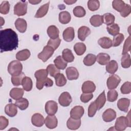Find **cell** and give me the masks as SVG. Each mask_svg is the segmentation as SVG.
I'll return each mask as SVG.
<instances>
[{"label":"cell","instance_id":"obj_1","mask_svg":"<svg viewBox=\"0 0 131 131\" xmlns=\"http://www.w3.org/2000/svg\"><path fill=\"white\" fill-rule=\"evenodd\" d=\"M18 45V36L11 29L1 30L0 50L1 52L11 51L15 50Z\"/></svg>","mask_w":131,"mask_h":131},{"label":"cell","instance_id":"obj_2","mask_svg":"<svg viewBox=\"0 0 131 131\" xmlns=\"http://www.w3.org/2000/svg\"><path fill=\"white\" fill-rule=\"evenodd\" d=\"M23 65L18 60H13L8 66V72L12 76L19 75L22 72Z\"/></svg>","mask_w":131,"mask_h":131},{"label":"cell","instance_id":"obj_3","mask_svg":"<svg viewBox=\"0 0 131 131\" xmlns=\"http://www.w3.org/2000/svg\"><path fill=\"white\" fill-rule=\"evenodd\" d=\"M27 12V3L20 1L16 3L14 7V13L18 16L25 15Z\"/></svg>","mask_w":131,"mask_h":131},{"label":"cell","instance_id":"obj_4","mask_svg":"<svg viewBox=\"0 0 131 131\" xmlns=\"http://www.w3.org/2000/svg\"><path fill=\"white\" fill-rule=\"evenodd\" d=\"M54 49L48 45L44 47L42 52L38 54V58L41 59L43 62L47 61L53 54Z\"/></svg>","mask_w":131,"mask_h":131},{"label":"cell","instance_id":"obj_5","mask_svg":"<svg viewBox=\"0 0 131 131\" xmlns=\"http://www.w3.org/2000/svg\"><path fill=\"white\" fill-rule=\"evenodd\" d=\"M115 129L119 131H122L126 129L127 127H129L127 119L124 116L118 117L115 122Z\"/></svg>","mask_w":131,"mask_h":131},{"label":"cell","instance_id":"obj_6","mask_svg":"<svg viewBox=\"0 0 131 131\" xmlns=\"http://www.w3.org/2000/svg\"><path fill=\"white\" fill-rule=\"evenodd\" d=\"M121 81V79L117 75H113L110 76L106 82L107 86L109 90L116 89Z\"/></svg>","mask_w":131,"mask_h":131},{"label":"cell","instance_id":"obj_7","mask_svg":"<svg viewBox=\"0 0 131 131\" xmlns=\"http://www.w3.org/2000/svg\"><path fill=\"white\" fill-rule=\"evenodd\" d=\"M58 110V104L53 100L47 101L45 104V111L49 115H55Z\"/></svg>","mask_w":131,"mask_h":131},{"label":"cell","instance_id":"obj_8","mask_svg":"<svg viewBox=\"0 0 131 131\" xmlns=\"http://www.w3.org/2000/svg\"><path fill=\"white\" fill-rule=\"evenodd\" d=\"M72 101L71 96L67 92H64L61 93L58 98L59 103L60 105L64 107H67L70 105Z\"/></svg>","mask_w":131,"mask_h":131},{"label":"cell","instance_id":"obj_9","mask_svg":"<svg viewBox=\"0 0 131 131\" xmlns=\"http://www.w3.org/2000/svg\"><path fill=\"white\" fill-rule=\"evenodd\" d=\"M84 112V110L82 106L80 105L75 106L71 110L70 116L73 119H79L83 115Z\"/></svg>","mask_w":131,"mask_h":131},{"label":"cell","instance_id":"obj_10","mask_svg":"<svg viewBox=\"0 0 131 131\" xmlns=\"http://www.w3.org/2000/svg\"><path fill=\"white\" fill-rule=\"evenodd\" d=\"M46 126L50 129H53L57 127L58 120L54 115H48L45 120Z\"/></svg>","mask_w":131,"mask_h":131},{"label":"cell","instance_id":"obj_11","mask_svg":"<svg viewBox=\"0 0 131 131\" xmlns=\"http://www.w3.org/2000/svg\"><path fill=\"white\" fill-rule=\"evenodd\" d=\"M116 117V112L112 108L106 110L102 114L103 120L106 122L113 121Z\"/></svg>","mask_w":131,"mask_h":131},{"label":"cell","instance_id":"obj_12","mask_svg":"<svg viewBox=\"0 0 131 131\" xmlns=\"http://www.w3.org/2000/svg\"><path fill=\"white\" fill-rule=\"evenodd\" d=\"M31 122L33 125L36 127H41L45 123V119L40 114L35 113L31 117Z\"/></svg>","mask_w":131,"mask_h":131},{"label":"cell","instance_id":"obj_13","mask_svg":"<svg viewBox=\"0 0 131 131\" xmlns=\"http://www.w3.org/2000/svg\"><path fill=\"white\" fill-rule=\"evenodd\" d=\"M62 36L63 39L67 41L70 42L72 41L75 37V31L73 27H68L63 32Z\"/></svg>","mask_w":131,"mask_h":131},{"label":"cell","instance_id":"obj_14","mask_svg":"<svg viewBox=\"0 0 131 131\" xmlns=\"http://www.w3.org/2000/svg\"><path fill=\"white\" fill-rule=\"evenodd\" d=\"M96 89L95 84L92 81H86L82 85L81 90L83 93H92Z\"/></svg>","mask_w":131,"mask_h":131},{"label":"cell","instance_id":"obj_15","mask_svg":"<svg viewBox=\"0 0 131 131\" xmlns=\"http://www.w3.org/2000/svg\"><path fill=\"white\" fill-rule=\"evenodd\" d=\"M130 104V100L126 98L120 99L117 102L118 108L121 111L125 113L128 111V107Z\"/></svg>","mask_w":131,"mask_h":131},{"label":"cell","instance_id":"obj_16","mask_svg":"<svg viewBox=\"0 0 131 131\" xmlns=\"http://www.w3.org/2000/svg\"><path fill=\"white\" fill-rule=\"evenodd\" d=\"M66 75L67 78L70 80H76L79 77V72L75 67H69L66 70Z\"/></svg>","mask_w":131,"mask_h":131},{"label":"cell","instance_id":"obj_17","mask_svg":"<svg viewBox=\"0 0 131 131\" xmlns=\"http://www.w3.org/2000/svg\"><path fill=\"white\" fill-rule=\"evenodd\" d=\"M91 33L90 28L86 26L80 27L78 30V37L81 41H84L86 37Z\"/></svg>","mask_w":131,"mask_h":131},{"label":"cell","instance_id":"obj_18","mask_svg":"<svg viewBox=\"0 0 131 131\" xmlns=\"http://www.w3.org/2000/svg\"><path fill=\"white\" fill-rule=\"evenodd\" d=\"M81 125V120L75 119L72 118H70L67 122V127L71 130H76L79 128Z\"/></svg>","mask_w":131,"mask_h":131},{"label":"cell","instance_id":"obj_19","mask_svg":"<svg viewBox=\"0 0 131 131\" xmlns=\"http://www.w3.org/2000/svg\"><path fill=\"white\" fill-rule=\"evenodd\" d=\"M15 26L19 32L24 33L27 30V24L24 19L18 18L15 21Z\"/></svg>","mask_w":131,"mask_h":131},{"label":"cell","instance_id":"obj_20","mask_svg":"<svg viewBox=\"0 0 131 131\" xmlns=\"http://www.w3.org/2000/svg\"><path fill=\"white\" fill-rule=\"evenodd\" d=\"M17 106L15 104L9 103L6 105L5 108V113L9 117H14L17 113Z\"/></svg>","mask_w":131,"mask_h":131},{"label":"cell","instance_id":"obj_21","mask_svg":"<svg viewBox=\"0 0 131 131\" xmlns=\"http://www.w3.org/2000/svg\"><path fill=\"white\" fill-rule=\"evenodd\" d=\"M24 95V90L21 88H14L10 92V96L13 99L17 100L22 98Z\"/></svg>","mask_w":131,"mask_h":131},{"label":"cell","instance_id":"obj_22","mask_svg":"<svg viewBox=\"0 0 131 131\" xmlns=\"http://www.w3.org/2000/svg\"><path fill=\"white\" fill-rule=\"evenodd\" d=\"M98 43L103 49H109L113 46V42L111 38L107 37H103L99 38Z\"/></svg>","mask_w":131,"mask_h":131},{"label":"cell","instance_id":"obj_23","mask_svg":"<svg viewBox=\"0 0 131 131\" xmlns=\"http://www.w3.org/2000/svg\"><path fill=\"white\" fill-rule=\"evenodd\" d=\"M49 4H50V2H48L47 3L40 6L38 9V10L37 11L35 15V17L41 18L44 16H45L48 11Z\"/></svg>","mask_w":131,"mask_h":131},{"label":"cell","instance_id":"obj_24","mask_svg":"<svg viewBox=\"0 0 131 131\" xmlns=\"http://www.w3.org/2000/svg\"><path fill=\"white\" fill-rule=\"evenodd\" d=\"M96 59L98 63L100 64L105 65L110 61V56L106 53H100L97 55Z\"/></svg>","mask_w":131,"mask_h":131},{"label":"cell","instance_id":"obj_25","mask_svg":"<svg viewBox=\"0 0 131 131\" xmlns=\"http://www.w3.org/2000/svg\"><path fill=\"white\" fill-rule=\"evenodd\" d=\"M47 33L51 39H56L59 37V31L55 26L51 25L48 28Z\"/></svg>","mask_w":131,"mask_h":131},{"label":"cell","instance_id":"obj_26","mask_svg":"<svg viewBox=\"0 0 131 131\" xmlns=\"http://www.w3.org/2000/svg\"><path fill=\"white\" fill-rule=\"evenodd\" d=\"M118 68V65L116 60H112L109 61L106 66V71L110 74H113L116 72Z\"/></svg>","mask_w":131,"mask_h":131},{"label":"cell","instance_id":"obj_27","mask_svg":"<svg viewBox=\"0 0 131 131\" xmlns=\"http://www.w3.org/2000/svg\"><path fill=\"white\" fill-rule=\"evenodd\" d=\"M71 19V14L68 11H62L59 14V21L62 24H68L70 21Z\"/></svg>","mask_w":131,"mask_h":131},{"label":"cell","instance_id":"obj_28","mask_svg":"<svg viewBox=\"0 0 131 131\" xmlns=\"http://www.w3.org/2000/svg\"><path fill=\"white\" fill-rule=\"evenodd\" d=\"M31 53L29 50L24 49L19 51L16 54V58L20 61H24L28 59L30 56Z\"/></svg>","mask_w":131,"mask_h":131},{"label":"cell","instance_id":"obj_29","mask_svg":"<svg viewBox=\"0 0 131 131\" xmlns=\"http://www.w3.org/2000/svg\"><path fill=\"white\" fill-rule=\"evenodd\" d=\"M54 62L56 67L59 70H64L67 66V62L60 55L54 59Z\"/></svg>","mask_w":131,"mask_h":131},{"label":"cell","instance_id":"obj_30","mask_svg":"<svg viewBox=\"0 0 131 131\" xmlns=\"http://www.w3.org/2000/svg\"><path fill=\"white\" fill-rule=\"evenodd\" d=\"M48 72L47 69H40L36 71L34 74V76L36 79V81H43L48 77Z\"/></svg>","mask_w":131,"mask_h":131},{"label":"cell","instance_id":"obj_31","mask_svg":"<svg viewBox=\"0 0 131 131\" xmlns=\"http://www.w3.org/2000/svg\"><path fill=\"white\" fill-rule=\"evenodd\" d=\"M90 23L92 26L95 27L101 26L103 23L102 15L97 14L93 15L90 19Z\"/></svg>","mask_w":131,"mask_h":131},{"label":"cell","instance_id":"obj_32","mask_svg":"<svg viewBox=\"0 0 131 131\" xmlns=\"http://www.w3.org/2000/svg\"><path fill=\"white\" fill-rule=\"evenodd\" d=\"M62 57L67 62H72L74 60V56L71 50L65 49L62 51Z\"/></svg>","mask_w":131,"mask_h":131},{"label":"cell","instance_id":"obj_33","mask_svg":"<svg viewBox=\"0 0 131 131\" xmlns=\"http://www.w3.org/2000/svg\"><path fill=\"white\" fill-rule=\"evenodd\" d=\"M97 107V110H100L105 104L106 102V97L105 95L104 91H103L97 98L96 100L95 101Z\"/></svg>","mask_w":131,"mask_h":131},{"label":"cell","instance_id":"obj_34","mask_svg":"<svg viewBox=\"0 0 131 131\" xmlns=\"http://www.w3.org/2000/svg\"><path fill=\"white\" fill-rule=\"evenodd\" d=\"M21 85L23 86V89L27 92L30 91L32 89V86H33V83L32 79H31L30 77L25 76L21 82Z\"/></svg>","mask_w":131,"mask_h":131},{"label":"cell","instance_id":"obj_35","mask_svg":"<svg viewBox=\"0 0 131 131\" xmlns=\"http://www.w3.org/2000/svg\"><path fill=\"white\" fill-rule=\"evenodd\" d=\"M74 50L77 55H83L86 50V46L82 42H77L74 46Z\"/></svg>","mask_w":131,"mask_h":131},{"label":"cell","instance_id":"obj_36","mask_svg":"<svg viewBox=\"0 0 131 131\" xmlns=\"http://www.w3.org/2000/svg\"><path fill=\"white\" fill-rule=\"evenodd\" d=\"M96 60V56L93 54H89L83 59V63L86 66L93 65Z\"/></svg>","mask_w":131,"mask_h":131},{"label":"cell","instance_id":"obj_37","mask_svg":"<svg viewBox=\"0 0 131 131\" xmlns=\"http://www.w3.org/2000/svg\"><path fill=\"white\" fill-rule=\"evenodd\" d=\"M108 33L113 36H115L119 34L120 32V27L117 24H113L111 25L107 26L106 28Z\"/></svg>","mask_w":131,"mask_h":131},{"label":"cell","instance_id":"obj_38","mask_svg":"<svg viewBox=\"0 0 131 131\" xmlns=\"http://www.w3.org/2000/svg\"><path fill=\"white\" fill-rule=\"evenodd\" d=\"M54 78L56 84L58 86H63L67 83V79L64 75L62 73H58Z\"/></svg>","mask_w":131,"mask_h":131},{"label":"cell","instance_id":"obj_39","mask_svg":"<svg viewBox=\"0 0 131 131\" xmlns=\"http://www.w3.org/2000/svg\"><path fill=\"white\" fill-rule=\"evenodd\" d=\"M103 18V23L105 24V25L109 26L113 24L115 19V17L114 15L110 13H106L102 15Z\"/></svg>","mask_w":131,"mask_h":131},{"label":"cell","instance_id":"obj_40","mask_svg":"<svg viewBox=\"0 0 131 131\" xmlns=\"http://www.w3.org/2000/svg\"><path fill=\"white\" fill-rule=\"evenodd\" d=\"M15 104L20 110H25L29 106V101L26 98H21L16 100Z\"/></svg>","mask_w":131,"mask_h":131},{"label":"cell","instance_id":"obj_41","mask_svg":"<svg viewBox=\"0 0 131 131\" xmlns=\"http://www.w3.org/2000/svg\"><path fill=\"white\" fill-rule=\"evenodd\" d=\"M25 75L23 72H21L19 75L16 76H12L11 82L14 86H19L21 84L22 80L25 77Z\"/></svg>","mask_w":131,"mask_h":131},{"label":"cell","instance_id":"obj_42","mask_svg":"<svg viewBox=\"0 0 131 131\" xmlns=\"http://www.w3.org/2000/svg\"><path fill=\"white\" fill-rule=\"evenodd\" d=\"M73 14L77 17H82L85 16L86 12L84 8L80 6L75 7L73 10Z\"/></svg>","mask_w":131,"mask_h":131},{"label":"cell","instance_id":"obj_43","mask_svg":"<svg viewBox=\"0 0 131 131\" xmlns=\"http://www.w3.org/2000/svg\"><path fill=\"white\" fill-rule=\"evenodd\" d=\"M131 60L130 55L128 53L124 54L121 58V66L123 68H128L130 67Z\"/></svg>","mask_w":131,"mask_h":131},{"label":"cell","instance_id":"obj_44","mask_svg":"<svg viewBox=\"0 0 131 131\" xmlns=\"http://www.w3.org/2000/svg\"><path fill=\"white\" fill-rule=\"evenodd\" d=\"M125 6V3L121 0H114L112 2V6L116 11L120 12Z\"/></svg>","mask_w":131,"mask_h":131},{"label":"cell","instance_id":"obj_45","mask_svg":"<svg viewBox=\"0 0 131 131\" xmlns=\"http://www.w3.org/2000/svg\"><path fill=\"white\" fill-rule=\"evenodd\" d=\"M88 7L90 11H96L100 7V2L97 0H90L88 2Z\"/></svg>","mask_w":131,"mask_h":131},{"label":"cell","instance_id":"obj_46","mask_svg":"<svg viewBox=\"0 0 131 131\" xmlns=\"http://www.w3.org/2000/svg\"><path fill=\"white\" fill-rule=\"evenodd\" d=\"M124 39V36L122 33H119L117 35L114 36L113 37V47H117L119 46L123 41Z\"/></svg>","mask_w":131,"mask_h":131},{"label":"cell","instance_id":"obj_47","mask_svg":"<svg viewBox=\"0 0 131 131\" xmlns=\"http://www.w3.org/2000/svg\"><path fill=\"white\" fill-rule=\"evenodd\" d=\"M47 70L50 75L54 77H55L57 74L60 73V70L53 64H49L47 68Z\"/></svg>","mask_w":131,"mask_h":131},{"label":"cell","instance_id":"obj_48","mask_svg":"<svg viewBox=\"0 0 131 131\" xmlns=\"http://www.w3.org/2000/svg\"><path fill=\"white\" fill-rule=\"evenodd\" d=\"M60 42H61V39L59 37L56 39L51 38L49 40L47 43V45L52 47L54 49V50H55L59 46Z\"/></svg>","mask_w":131,"mask_h":131},{"label":"cell","instance_id":"obj_49","mask_svg":"<svg viewBox=\"0 0 131 131\" xmlns=\"http://www.w3.org/2000/svg\"><path fill=\"white\" fill-rule=\"evenodd\" d=\"M118 96V92L116 90H111L107 92V100L110 102H114L117 100Z\"/></svg>","mask_w":131,"mask_h":131},{"label":"cell","instance_id":"obj_50","mask_svg":"<svg viewBox=\"0 0 131 131\" xmlns=\"http://www.w3.org/2000/svg\"><path fill=\"white\" fill-rule=\"evenodd\" d=\"M120 91L123 94H128L131 92V83L129 81L124 82L120 88Z\"/></svg>","mask_w":131,"mask_h":131},{"label":"cell","instance_id":"obj_51","mask_svg":"<svg viewBox=\"0 0 131 131\" xmlns=\"http://www.w3.org/2000/svg\"><path fill=\"white\" fill-rule=\"evenodd\" d=\"M10 10V4L8 1H4L0 5V12L2 14H7Z\"/></svg>","mask_w":131,"mask_h":131},{"label":"cell","instance_id":"obj_52","mask_svg":"<svg viewBox=\"0 0 131 131\" xmlns=\"http://www.w3.org/2000/svg\"><path fill=\"white\" fill-rule=\"evenodd\" d=\"M97 110V107L95 101L92 102L89 105L88 108V116L90 117H93Z\"/></svg>","mask_w":131,"mask_h":131},{"label":"cell","instance_id":"obj_53","mask_svg":"<svg viewBox=\"0 0 131 131\" xmlns=\"http://www.w3.org/2000/svg\"><path fill=\"white\" fill-rule=\"evenodd\" d=\"M130 41H131V39H130V36H129L125 40L124 45H123V51H122V55L127 54L128 52L130 51Z\"/></svg>","mask_w":131,"mask_h":131},{"label":"cell","instance_id":"obj_54","mask_svg":"<svg viewBox=\"0 0 131 131\" xmlns=\"http://www.w3.org/2000/svg\"><path fill=\"white\" fill-rule=\"evenodd\" d=\"M93 97L92 93H83L80 96V100L83 103H87Z\"/></svg>","mask_w":131,"mask_h":131},{"label":"cell","instance_id":"obj_55","mask_svg":"<svg viewBox=\"0 0 131 131\" xmlns=\"http://www.w3.org/2000/svg\"><path fill=\"white\" fill-rule=\"evenodd\" d=\"M131 12V7L128 4H125L123 9L120 12L121 15L123 17H126L128 16Z\"/></svg>","mask_w":131,"mask_h":131},{"label":"cell","instance_id":"obj_56","mask_svg":"<svg viewBox=\"0 0 131 131\" xmlns=\"http://www.w3.org/2000/svg\"><path fill=\"white\" fill-rule=\"evenodd\" d=\"M8 124V120L6 117L1 116L0 117V130H3L6 128Z\"/></svg>","mask_w":131,"mask_h":131},{"label":"cell","instance_id":"obj_57","mask_svg":"<svg viewBox=\"0 0 131 131\" xmlns=\"http://www.w3.org/2000/svg\"><path fill=\"white\" fill-rule=\"evenodd\" d=\"M42 82L43 86H45L46 87H51L53 84V81H52V80L48 77L43 81H42Z\"/></svg>","mask_w":131,"mask_h":131},{"label":"cell","instance_id":"obj_58","mask_svg":"<svg viewBox=\"0 0 131 131\" xmlns=\"http://www.w3.org/2000/svg\"><path fill=\"white\" fill-rule=\"evenodd\" d=\"M130 111H129L128 112V115L126 116V118L127 119V122H128V123L129 124V127L131 126V123H130Z\"/></svg>","mask_w":131,"mask_h":131},{"label":"cell","instance_id":"obj_59","mask_svg":"<svg viewBox=\"0 0 131 131\" xmlns=\"http://www.w3.org/2000/svg\"><path fill=\"white\" fill-rule=\"evenodd\" d=\"M76 2H77L76 1H71V0L70 1H69V0H68V1H64V2L66 4H67V5H72V4L76 3Z\"/></svg>","mask_w":131,"mask_h":131},{"label":"cell","instance_id":"obj_60","mask_svg":"<svg viewBox=\"0 0 131 131\" xmlns=\"http://www.w3.org/2000/svg\"><path fill=\"white\" fill-rule=\"evenodd\" d=\"M41 1H29V2L32 5H36L40 3Z\"/></svg>","mask_w":131,"mask_h":131}]
</instances>
